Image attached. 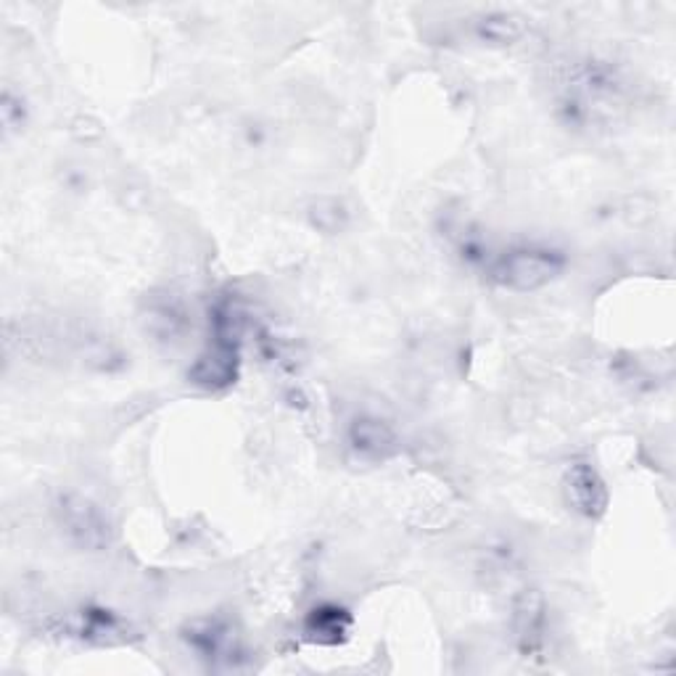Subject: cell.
<instances>
[{"label": "cell", "mask_w": 676, "mask_h": 676, "mask_svg": "<svg viewBox=\"0 0 676 676\" xmlns=\"http://www.w3.org/2000/svg\"><path fill=\"white\" fill-rule=\"evenodd\" d=\"M347 444L351 455L365 463H383L394 457L399 450V439L387 421L376 415L351 418L347 429Z\"/></svg>", "instance_id": "cell-3"}, {"label": "cell", "mask_w": 676, "mask_h": 676, "mask_svg": "<svg viewBox=\"0 0 676 676\" xmlns=\"http://www.w3.org/2000/svg\"><path fill=\"white\" fill-rule=\"evenodd\" d=\"M566 254L550 246H516L486 265L489 278L510 291H537L563 273Z\"/></svg>", "instance_id": "cell-1"}, {"label": "cell", "mask_w": 676, "mask_h": 676, "mask_svg": "<svg viewBox=\"0 0 676 676\" xmlns=\"http://www.w3.org/2000/svg\"><path fill=\"white\" fill-rule=\"evenodd\" d=\"M188 642L209 661L233 658L239 653V640L235 632L222 621H201L191 626V634H186Z\"/></svg>", "instance_id": "cell-5"}, {"label": "cell", "mask_w": 676, "mask_h": 676, "mask_svg": "<svg viewBox=\"0 0 676 676\" xmlns=\"http://www.w3.org/2000/svg\"><path fill=\"white\" fill-rule=\"evenodd\" d=\"M563 492L568 505L584 518H600L608 510V486L598 471L587 463H577L566 471Z\"/></svg>", "instance_id": "cell-4"}, {"label": "cell", "mask_w": 676, "mask_h": 676, "mask_svg": "<svg viewBox=\"0 0 676 676\" xmlns=\"http://www.w3.org/2000/svg\"><path fill=\"white\" fill-rule=\"evenodd\" d=\"M59 524L66 537L83 550H106L112 545V524L104 510L87 497L66 495L59 503Z\"/></svg>", "instance_id": "cell-2"}, {"label": "cell", "mask_w": 676, "mask_h": 676, "mask_svg": "<svg viewBox=\"0 0 676 676\" xmlns=\"http://www.w3.org/2000/svg\"><path fill=\"white\" fill-rule=\"evenodd\" d=\"M22 98L13 96L11 91L3 93V106H0V117H3V127L6 133L17 130V127H22V119H24V109H22Z\"/></svg>", "instance_id": "cell-9"}, {"label": "cell", "mask_w": 676, "mask_h": 676, "mask_svg": "<svg viewBox=\"0 0 676 676\" xmlns=\"http://www.w3.org/2000/svg\"><path fill=\"white\" fill-rule=\"evenodd\" d=\"M476 35L489 45H513L526 35V19L513 11L484 13L476 22Z\"/></svg>", "instance_id": "cell-7"}, {"label": "cell", "mask_w": 676, "mask_h": 676, "mask_svg": "<svg viewBox=\"0 0 676 676\" xmlns=\"http://www.w3.org/2000/svg\"><path fill=\"white\" fill-rule=\"evenodd\" d=\"M516 637L524 651H534V647L542 645V632H545V603L537 592H524V598L516 603Z\"/></svg>", "instance_id": "cell-6"}, {"label": "cell", "mask_w": 676, "mask_h": 676, "mask_svg": "<svg viewBox=\"0 0 676 676\" xmlns=\"http://www.w3.org/2000/svg\"><path fill=\"white\" fill-rule=\"evenodd\" d=\"M351 619L344 608L320 605L309 613L307 619V637L320 645H338L349 634Z\"/></svg>", "instance_id": "cell-8"}]
</instances>
